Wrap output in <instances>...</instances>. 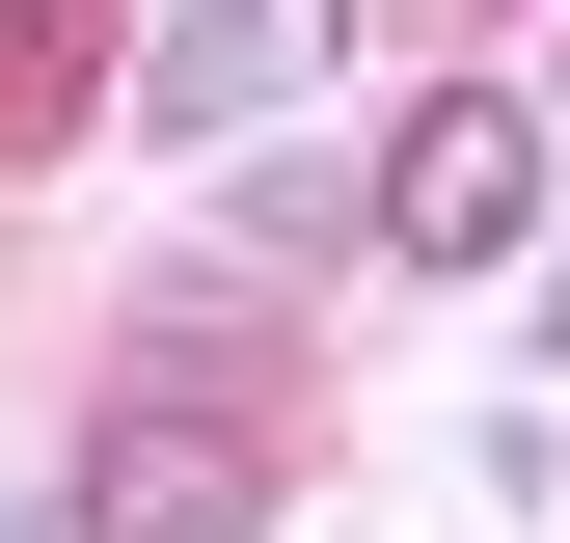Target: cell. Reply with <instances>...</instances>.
Segmentation results:
<instances>
[{
	"label": "cell",
	"mask_w": 570,
	"mask_h": 543,
	"mask_svg": "<svg viewBox=\"0 0 570 543\" xmlns=\"http://www.w3.org/2000/svg\"><path fill=\"white\" fill-rule=\"evenodd\" d=\"M0 543H55V516H28V490H0Z\"/></svg>",
	"instance_id": "obj_4"
},
{
	"label": "cell",
	"mask_w": 570,
	"mask_h": 543,
	"mask_svg": "<svg viewBox=\"0 0 570 543\" xmlns=\"http://www.w3.org/2000/svg\"><path fill=\"white\" fill-rule=\"evenodd\" d=\"M299 55H326V0H190V28L136 55V109H164V136H272Z\"/></svg>",
	"instance_id": "obj_3"
},
{
	"label": "cell",
	"mask_w": 570,
	"mask_h": 543,
	"mask_svg": "<svg viewBox=\"0 0 570 543\" xmlns=\"http://www.w3.org/2000/svg\"><path fill=\"white\" fill-rule=\"evenodd\" d=\"M517 218H543V136L517 109H407L381 136V245L407 272H517Z\"/></svg>",
	"instance_id": "obj_1"
},
{
	"label": "cell",
	"mask_w": 570,
	"mask_h": 543,
	"mask_svg": "<svg viewBox=\"0 0 570 543\" xmlns=\"http://www.w3.org/2000/svg\"><path fill=\"white\" fill-rule=\"evenodd\" d=\"M245 516H272V462H245V435H190V407L136 381V407H109V462H82V516H55V543H245Z\"/></svg>",
	"instance_id": "obj_2"
}]
</instances>
